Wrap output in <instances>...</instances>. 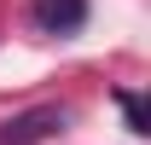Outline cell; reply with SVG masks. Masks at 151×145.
Segmentation results:
<instances>
[{
  "mask_svg": "<svg viewBox=\"0 0 151 145\" xmlns=\"http://www.w3.org/2000/svg\"><path fill=\"white\" fill-rule=\"evenodd\" d=\"M52 128H64V110H29V116H18V122H6L0 128V145H41Z\"/></svg>",
  "mask_w": 151,
  "mask_h": 145,
  "instance_id": "6da1fadb",
  "label": "cell"
},
{
  "mask_svg": "<svg viewBox=\"0 0 151 145\" xmlns=\"http://www.w3.org/2000/svg\"><path fill=\"white\" fill-rule=\"evenodd\" d=\"M87 23V0H35V29L47 35H70Z\"/></svg>",
  "mask_w": 151,
  "mask_h": 145,
  "instance_id": "7a4b0ae2",
  "label": "cell"
},
{
  "mask_svg": "<svg viewBox=\"0 0 151 145\" xmlns=\"http://www.w3.org/2000/svg\"><path fill=\"white\" fill-rule=\"evenodd\" d=\"M122 116H128V128H134V134H145V105H139L134 93H122Z\"/></svg>",
  "mask_w": 151,
  "mask_h": 145,
  "instance_id": "3957f363",
  "label": "cell"
}]
</instances>
